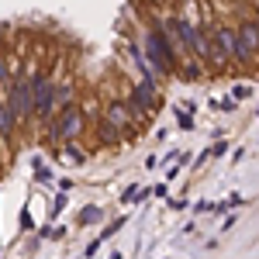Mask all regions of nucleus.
<instances>
[{"mask_svg":"<svg viewBox=\"0 0 259 259\" xmlns=\"http://www.w3.org/2000/svg\"><path fill=\"white\" fill-rule=\"evenodd\" d=\"M124 221H128V218H114V221H111V225H107V228H104V235H100V239H111V235L118 232V228H121V225H124Z\"/></svg>","mask_w":259,"mask_h":259,"instance_id":"nucleus-12","label":"nucleus"},{"mask_svg":"<svg viewBox=\"0 0 259 259\" xmlns=\"http://www.w3.org/2000/svg\"><path fill=\"white\" fill-rule=\"evenodd\" d=\"M132 107H128V100H111L107 104V111H104V121H111L114 128H128L132 124Z\"/></svg>","mask_w":259,"mask_h":259,"instance_id":"nucleus-5","label":"nucleus"},{"mask_svg":"<svg viewBox=\"0 0 259 259\" xmlns=\"http://www.w3.org/2000/svg\"><path fill=\"white\" fill-rule=\"evenodd\" d=\"M211 38L221 45V52L228 56V62H252V52L242 45V38H239V31H235V28L221 24V28H214V31H211Z\"/></svg>","mask_w":259,"mask_h":259,"instance_id":"nucleus-2","label":"nucleus"},{"mask_svg":"<svg viewBox=\"0 0 259 259\" xmlns=\"http://www.w3.org/2000/svg\"><path fill=\"white\" fill-rule=\"evenodd\" d=\"M62 156H66L69 162H87V149H83V145H76V142H66Z\"/></svg>","mask_w":259,"mask_h":259,"instance_id":"nucleus-9","label":"nucleus"},{"mask_svg":"<svg viewBox=\"0 0 259 259\" xmlns=\"http://www.w3.org/2000/svg\"><path fill=\"white\" fill-rule=\"evenodd\" d=\"M225 149H228V142H218V145H214V149H207V156H221V152H225Z\"/></svg>","mask_w":259,"mask_h":259,"instance_id":"nucleus-15","label":"nucleus"},{"mask_svg":"<svg viewBox=\"0 0 259 259\" xmlns=\"http://www.w3.org/2000/svg\"><path fill=\"white\" fill-rule=\"evenodd\" d=\"M80 132H83V114L76 107H66V111H59V118L52 121L49 142H73Z\"/></svg>","mask_w":259,"mask_h":259,"instance_id":"nucleus-3","label":"nucleus"},{"mask_svg":"<svg viewBox=\"0 0 259 259\" xmlns=\"http://www.w3.org/2000/svg\"><path fill=\"white\" fill-rule=\"evenodd\" d=\"M0 80L11 83V69H7V62H4V56H0Z\"/></svg>","mask_w":259,"mask_h":259,"instance_id":"nucleus-13","label":"nucleus"},{"mask_svg":"<svg viewBox=\"0 0 259 259\" xmlns=\"http://www.w3.org/2000/svg\"><path fill=\"white\" fill-rule=\"evenodd\" d=\"M104 218V211L100 207H83V214H80V225H94V221Z\"/></svg>","mask_w":259,"mask_h":259,"instance_id":"nucleus-11","label":"nucleus"},{"mask_svg":"<svg viewBox=\"0 0 259 259\" xmlns=\"http://www.w3.org/2000/svg\"><path fill=\"white\" fill-rule=\"evenodd\" d=\"M235 31H239L242 45H245V49H249L252 56H259V21H256V18L242 21V24H239V28H235Z\"/></svg>","mask_w":259,"mask_h":259,"instance_id":"nucleus-6","label":"nucleus"},{"mask_svg":"<svg viewBox=\"0 0 259 259\" xmlns=\"http://www.w3.org/2000/svg\"><path fill=\"white\" fill-rule=\"evenodd\" d=\"M256 21H259V4H256Z\"/></svg>","mask_w":259,"mask_h":259,"instance_id":"nucleus-16","label":"nucleus"},{"mask_svg":"<svg viewBox=\"0 0 259 259\" xmlns=\"http://www.w3.org/2000/svg\"><path fill=\"white\" fill-rule=\"evenodd\" d=\"M31 83H35V118L49 121L56 114V87H52V80H45L41 73H31Z\"/></svg>","mask_w":259,"mask_h":259,"instance_id":"nucleus-4","label":"nucleus"},{"mask_svg":"<svg viewBox=\"0 0 259 259\" xmlns=\"http://www.w3.org/2000/svg\"><path fill=\"white\" fill-rule=\"evenodd\" d=\"M7 104H11L18 121L35 118V83H31V76H18V80L7 83Z\"/></svg>","mask_w":259,"mask_h":259,"instance_id":"nucleus-1","label":"nucleus"},{"mask_svg":"<svg viewBox=\"0 0 259 259\" xmlns=\"http://www.w3.org/2000/svg\"><path fill=\"white\" fill-rule=\"evenodd\" d=\"M56 107H59V111H66V107H73V87H69V83L56 90Z\"/></svg>","mask_w":259,"mask_h":259,"instance_id":"nucleus-10","label":"nucleus"},{"mask_svg":"<svg viewBox=\"0 0 259 259\" xmlns=\"http://www.w3.org/2000/svg\"><path fill=\"white\" fill-rule=\"evenodd\" d=\"M97 128H100L97 135H100V142H104V145H114V142H118V128H114L111 121H104V118H100Z\"/></svg>","mask_w":259,"mask_h":259,"instance_id":"nucleus-8","label":"nucleus"},{"mask_svg":"<svg viewBox=\"0 0 259 259\" xmlns=\"http://www.w3.org/2000/svg\"><path fill=\"white\" fill-rule=\"evenodd\" d=\"M177 121H180V128H190V124H194L190 114H183V111H177Z\"/></svg>","mask_w":259,"mask_h":259,"instance_id":"nucleus-14","label":"nucleus"},{"mask_svg":"<svg viewBox=\"0 0 259 259\" xmlns=\"http://www.w3.org/2000/svg\"><path fill=\"white\" fill-rule=\"evenodd\" d=\"M14 124H18V118H14L11 104L4 100V104H0V139H11V135H14Z\"/></svg>","mask_w":259,"mask_h":259,"instance_id":"nucleus-7","label":"nucleus"}]
</instances>
